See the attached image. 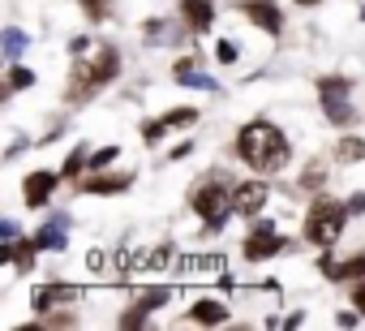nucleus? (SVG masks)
<instances>
[{"mask_svg": "<svg viewBox=\"0 0 365 331\" xmlns=\"http://www.w3.org/2000/svg\"><path fill=\"white\" fill-rule=\"evenodd\" d=\"M237 155L250 163L254 173L275 177L279 168H288L292 146H288V138H284L279 125H271V121H250V125H241V133H237Z\"/></svg>", "mask_w": 365, "mask_h": 331, "instance_id": "1", "label": "nucleus"}, {"mask_svg": "<svg viewBox=\"0 0 365 331\" xmlns=\"http://www.w3.org/2000/svg\"><path fill=\"white\" fill-rule=\"evenodd\" d=\"M116 73H120V52L112 44H99V52L91 61H73L69 82H65V99L69 103H82V99L99 95L108 82H116Z\"/></svg>", "mask_w": 365, "mask_h": 331, "instance_id": "2", "label": "nucleus"}, {"mask_svg": "<svg viewBox=\"0 0 365 331\" xmlns=\"http://www.w3.org/2000/svg\"><path fill=\"white\" fill-rule=\"evenodd\" d=\"M348 215H352L348 203H335V198L318 194V198L309 203V215H305V241H314L318 250H331V245L344 237Z\"/></svg>", "mask_w": 365, "mask_h": 331, "instance_id": "3", "label": "nucleus"}, {"mask_svg": "<svg viewBox=\"0 0 365 331\" xmlns=\"http://www.w3.org/2000/svg\"><path fill=\"white\" fill-rule=\"evenodd\" d=\"M190 207L211 224V228H220L228 215H232V190H228V181L224 177H211V181H202L194 194H190Z\"/></svg>", "mask_w": 365, "mask_h": 331, "instance_id": "4", "label": "nucleus"}, {"mask_svg": "<svg viewBox=\"0 0 365 331\" xmlns=\"http://www.w3.org/2000/svg\"><path fill=\"white\" fill-rule=\"evenodd\" d=\"M284 250V233L275 224H254V233L245 237V258L250 263H267Z\"/></svg>", "mask_w": 365, "mask_h": 331, "instance_id": "5", "label": "nucleus"}, {"mask_svg": "<svg viewBox=\"0 0 365 331\" xmlns=\"http://www.w3.org/2000/svg\"><path fill=\"white\" fill-rule=\"evenodd\" d=\"M262 207H267V185H262V181L232 185V215H245V220H254Z\"/></svg>", "mask_w": 365, "mask_h": 331, "instance_id": "6", "label": "nucleus"}, {"mask_svg": "<svg viewBox=\"0 0 365 331\" xmlns=\"http://www.w3.org/2000/svg\"><path fill=\"white\" fill-rule=\"evenodd\" d=\"M241 14H245L258 31H267V35H279V31H284V14L275 9V0H245Z\"/></svg>", "mask_w": 365, "mask_h": 331, "instance_id": "7", "label": "nucleus"}, {"mask_svg": "<svg viewBox=\"0 0 365 331\" xmlns=\"http://www.w3.org/2000/svg\"><path fill=\"white\" fill-rule=\"evenodd\" d=\"M194 121H198V108H176V112H163L159 121H146V125H142V138H146V142L155 146V142H159V138H163L168 129H180V125H194Z\"/></svg>", "mask_w": 365, "mask_h": 331, "instance_id": "8", "label": "nucleus"}, {"mask_svg": "<svg viewBox=\"0 0 365 331\" xmlns=\"http://www.w3.org/2000/svg\"><path fill=\"white\" fill-rule=\"evenodd\" d=\"M318 95H322L318 103H322V112H327V121H331L335 129H348V125L356 121V108L348 103V91H318Z\"/></svg>", "mask_w": 365, "mask_h": 331, "instance_id": "9", "label": "nucleus"}, {"mask_svg": "<svg viewBox=\"0 0 365 331\" xmlns=\"http://www.w3.org/2000/svg\"><path fill=\"white\" fill-rule=\"evenodd\" d=\"M39 250H43V245H39L35 237H22V241H14V245H0V258H5V263H14V267L26 275V271H35V258H39Z\"/></svg>", "mask_w": 365, "mask_h": 331, "instance_id": "10", "label": "nucleus"}, {"mask_svg": "<svg viewBox=\"0 0 365 331\" xmlns=\"http://www.w3.org/2000/svg\"><path fill=\"white\" fill-rule=\"evenodd\" d=\"M52 190H56V173H31L22 181V194H26V207H48L52 203Z\"/></svg>", "mask_w": 365, "mask_h": 331, "instance_id": "11", "label": "nucleus"}, {"mask_svg": "<svg viewBox=\"0 0 365 331\" xmlns=\"http://www.w3.org/2000/svg\"><path fill=\"white\" fill-rule=\"evenodd\" d=\"M69 301H78V288H73V284H43V288H35V310H39V314L61 310V305H69Z\"/></svg>", "mask_w": 365, "mask_h": 331, "instance_id": "12", "label": "nucleus"}, {"mask_svg": "<svg viewBox=\"0 0 365 331\" xmlns=\"http://www.w3.org/2000/svg\"><path fill=\"white\" fill-rule=\"evenodd\" d=\"M318 267H322V275H327V280H365V254H352V258H344V263L322 258Z\"/></svg>", "mask_w": 365, "mask_h": 331, "instance_id": "13", "label": "nucleus"}, {"mask_svg": "<svg viewBox=\"0 0 365 331\" xmlns=\"http://www.w3.org/2000/svg\"><path fill=\"white\" fill-rule=\"evenodd\" d=\"M180 18H185L190 31H207L215 22V5L211 0H180Z\"/></svg>", "mask_w": 365, "mask_h": 331, "instance_id": "14", "label": "nucleus"}, {"mask_svg": "<svg viewBox=\"0 0 365 331\" xmlns=\"http://www.w3.org/2000/svg\"><path fill=\"white\" fill-rule=\"evenodd\" d=\"M194 61H180L176 69H172V78L180 82V86H194V91H220L215 86V78H207V73H198V69H190Z\"/></svg>", "mask_w": 365, "mask_h": 331, "instance_id": "15", "label": "nucleus"}, {"mask_svg": "<svg viewBox=\"0 0 365 331\" xmlns=\"http://www.w3.org/2000/svg\"><path fill=\"white\" fill-rule=\"evenodd\" d=\"M129 181L133 177H103V173H95V177L82 181V190L86 194H120V190H129Z\"/></svg>", "mask_w": 365, "mask_h": 331, "instance_id": "16", "label": "nucleus"}, {"mask_svg": "<svg viewBox=\"0 0 365 331\" xmlns=\"http://www.w3.org/2000/svg\"><path fill=\"white\" fill-rule=\"evenodd\" d=\"M65 228H69V220H65V215H56L48 228H39V233H35V241H39L43 250H65Z\"/></svg>", "mask_w": 365, "mask_h": 331, "instance_id": "17", "label": "nucleus"}, {"mask_svg": "<svg viewBox=\"0 0 365 331\" xmlns=\"http://www.w3.org/2000/svg\"><path fill=\"white\" fill-rule=\"evenodd\" d=\"M190 318H194V322H211V327H215V322H228V305H224V301H198V305L190 310Z\"/></svg>", "mask_w": 365, "mask_h": 331, "instance_id": "18", "label": "nucleus"}, {"mask_svg": "<svg viewBox=\"0 0 365 331\" xmlns=\"http://www.w3.org/2000/svg\"><path fill=\"white\" fill-rule=\"evenodd\" d=\"M26 86H35V73L31 69H22L18 61L9 65V82H5V95H14V91H26Z\"/></svg>", "mask_w": 365, "mask_h": 331, "instance_id": "19", "label": "nucleus"}, {"mask_svg": "<svg viewBox=\"0 0 365 331\" xmlns=\"http://www.w3.org/2000/svg\"><path fill=\"white\" fill-rule=\"evenodd\" d=\"M335 155H339L344 163H356V159H365V138H339Z\"/></svg>", "mask_w": 365, "mask_h": 331, "instance_id": "20", "label": "nucleus"}, {"mask_svg": "<svg viewBox=\"0 0 365 331\" xmlns=\"http://www.w3.org/2000/svg\"><path fill=\"white\" fill-rule=\"evenodd\" d=\"M82 5V14L91 18V22H103L108 14H112V0H78Z\"/></svg>", "mask_w": 365, "mask_h": 331, "instance_id": "21", "label": "nucleus"}, {"mask_svg": "<svg viewBox=\"0 0 365 331\" xmlns=\"http://www.w3.org/2000/svg\"><path fill=\"white\" fill-rule=\"evenodd\" d=\"M22 48H26V35H22V31H5V61H9V65L22 56Z\"/></svg>", "mask_w": 365, "mask_h": 331, "instance_id": "22", "label": "nucleus"}, {"mask_svg": "<svg viewBox=\"0 0 365 331\" xmlns=\"http://www.w3.org/2000/svg\"><path fill=\"white\" fill-rule=\"evenodd\" d=\"M82 163H91V159H86V146H78V151L65 159V173H61V177H78V173H86Z\"/></svg>", "mask_w": 365, "mask_h": 331, "instance_id": "23", "label": "nucleus"}, {"mask_svg": "<svg viewBox=\"0 0 365 331\" xmlns=\"http://www.w3.org/2000/svg\"><path fill=\"white\" fill-rule=\"evenodd\" d=\"M146 314H150V310H146L142 301H133V310H125V314H120V327H142V322H146Z\"/></svg>", "mask_w": 365, "mask_h": 331, "instance_id": "24", "label": "nucleus"}, {"mask_svg": "<svg viewBox=\"0 0 365 331\" xmlns=\"http://www.w3.org/2000/svg\"><path fill=\"white\" fill-rule=\"evenodd\" d=\"M73 322H78L73 310H65V314H52V310H48V314L39 318V327H73Z\"/></svg>", "mask_w": 365, "mask_h": 331, "instance_id": "25", "label": "nucleus"}, {"mask_svg": "<svg viewBox=\"0 0 365 331\" xmlns=\"http://www.w3.org/2000/svg\"><path fill=\"white\" fill-rule=\"evenodd\" d=\"M116 155H120L116 146H103V151H95V155H91V168H95V173H103V163H112Z\"/></svg>", "mask_w": 365, "mask_h": 331, "instance_id": "26", "label": "nucleus"}, {"mask_svg": "<svg viewBox=\"0 0 365 331\" xmlns=\"http://www.w3.org/2000/svg\"><path fill=\"white\" fill-rule=\"evenodd\" d=\"M168 297H172V292H168V288H155V292H142V297H138V301H142V305H146V310H159V305H163V301H168Z\"/></svg>", "mask_w": 365, "mask_h": 331, "instance_id": "27", "label": "nucleus"}, {"mask_svg": "<svg viewBox=\"0 0 365 331\" xmlns=\"http://www.w3.org/2000/svg\"><path fill=\"white\" fill-rule=\"evenodd\" d=\"M318 91H352L348 78H318Z\"/></svg>", "mask_w": 365, "mask_h": 331, "instance_id": "28", "label": "nucleus"}, {"mask_svg": "<svg viewBox=\"0 0 365 331\" xmlns=\"http://www.w3.org/2000/svg\"><path fill=\"white\" fill-rule=\"evenodd\" d=\"M352 305H356V314L365 318V280H352Z\"/></svg>", "mask_w": 365, "mask_h": 331, "instance_id": "29", "label": "nucleus"}, {"mask_svg": "<svg viewBox=\"0 0 365 331\" xmlns=\"http://www.w3.org/2000/svg\"><path fill=\"white\" fill-rule=\"evenodd\" d=\"M215 56H220L224 65H232V61H237V44H228V39H220V48H215Z\"/></svg>", "mask_w": 365, "mask_h": 331, "instance_id": "30", "label": "nucleus"}, {"mask_svg": "<svg viewBox=\"0 0 365 331\" xmlns=\"http://www.w3.org/2000/svg\"><path fill=\"white\" fill-rule=\"evenodd\" d=\"M301 185H305V190H318V185H322V168H309V173H301Z\"/></svg>", "mask_w": 365, "mask_h": 331, "instance_id": "31", "label": "nucleus"}, {"mask_svg": "<svg viewBox=\"0 0 365 331\" xmlns=\"http://www.w3.org/2000/svg\"><path fill=\"white\" fill-rule=\"evenodd\" d=\"M0 233H5V245H14V241H22V237H18V224H14V220H5V224H0Z\"/></svg>", "mask_w": 365, "mask_h": 331, "instance_id": "32", "label": "nucleus"}, {"mask_svg": "<svg viewBox=\"0 0 365 331\" xmlns=\"http://www.w3.org/2000/svg\"><path fill=\"white\" fill-rule=\"evenodd\" d=\"M348 207H352L356 215H365V194H352V198H348Z\"/></svg>", "mask_w": 365, "mask_h": 331, "instance_id": "33", "label": "nucleus"}, {"mask_svg": "<svg viewBox=\"0 0 365 331\" xmlns=\"http://www.w3.org/2000/svg\"><path fill=\"white\" fill-rule=\"evenodd\" d=\"M297 5H322V0H297Z\"/></svg>", "mask_w": 365, "mask_h": 331, "instance_id": "34", "label": "nucleus"}]
</instances>
